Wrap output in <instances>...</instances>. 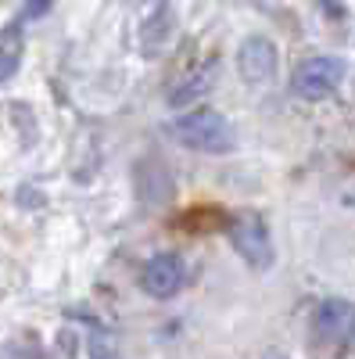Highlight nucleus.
<instances>
[{
  "label": "nucleus",
  "mask_w": 355,
  "mask_h": 359,
  "mask_svg": "<svg viewBox=\"0 0 355 359\" xmlns=\"http://www.w3.org/2000/svg\"><path fill=\"white\" fill-rule=\"evenodd\" d=\"M50 4H54V0H25L22 18H29V22H33V18H43V15L50 11Z\"/></svg>",
  "instance_id": "1a4fd4ad"
},
{
  "label": "nucleus",
  "mask_w": 355,
  "mask_h": 359,
  "mask_svg": "<svg viewBox=\"0 0 355 359\" xmlns=\"http://www.w3.org/2000/svg\"><path fill=\"white\" fill-rule=\"evenodd\" d=\"M212 72H216V62L209 57V62H204L194 76H187L180 86H172V90H169V101H172V104H194V101L204 94V90L212 86Z\"/></svg>",
  "instance_id": "6e6552de"
},
{
  "label": "nucleus",
  "mask_w": 355,
  "mask_h": 359,
  "mask_svg": "<svg viewBox=\"0 0 355 359\" xmlns=\"http://www.w3.org/2000/svg\"><path fill=\"white\" fill-rule=\"evenodd\" d=\"M133 184H137V198L144 208H165L176 194L172 187V172L165 169V162L151 158V155H144L133 169Z\"/></svg>",
  "instance_id": "423d86ee"
},
{
  "label": "nucleus",
  "mask_w": 355,
  "mask_h": 359,
  "mask_svg": "<svg viewBox=\"0 0 355 359\" xmlns=\"http://www.w3.org/2000/svg\"><path fill=\"white\" fill-rule=\"evenodd\" d=\"M155 25H158V11H155ZM162 33H165V36L172 33V11H169V8H162ZM151 40H155L151 33H144V43H147V47H151Z\"/></svg>",
  "instance_id": "9d476101"
},
{
  "label": "nucleus",
  "mask_w": 355,
  "mask_h": 359,
  "mask_svg": "<svg viewBox=\"0 0 355 359\" xmlns=\"http://www.w3.org/2000/svg\"><path fill=\"white\" fill-rule=\"evenodd\" d=\"M187 284V266L180 255H155V259H147L144 269H140V287L158 298V302H169V298H176L183 291Z\"/></svg>",
  "instance_id": "39448f33"
},
{
  "label": "nucleus",
  "mask_w": 355,
  "mask_h": 359,
  "mask_svg": "<svg viewBox=\"0 0 355 359\" xmlns=\"http://www.w3.org/2000/svg\"><path fill=\"white\" fill-rule=\"evenodd\" d=\"M169 133L180 140L183 147H190V151H201V155H226L233 151V126L230 118L212 111V108H194V111H183L180 118H172Z\"/></svg>",
  "instance_id": "f257e3e1"
},
{
  "label": "nucleus",
  "mask_w": 355,
  "mask_h": 359,
  "mask_svg": "<svg viewBox=\"0 0 355 359\" xmlns=\"http://www.w3.org/2000/svg\"><path fill=\"white\" fill-rule=\"evenodd\" d=\"M312 334L323 345H355V302L323 298L312 309Z\"/></svg>",
  "instance_id": "20e7f679"
},
{
  "label": "nucleus",
  "mask_w": 355,
  "mask_h": 359,
  "mask_svg": "<svg viewBox=\"0 0 355 359\" xmlns=\"http://www.w3.org/2000/svg\"><path fill=\"white\" fill-rule=\"evenodd\" d=\"M230 245L237 248V255H241L255 273H265V269L273 266V237H270V226H265V219L258 212H241L233 223H230Z\"/></svg>",
  "instance_id": "f03ea898"
},
{
  "label": "nucleus",
  "mask_w": 355,
  "mask_h": 359,
  "mask_svg": "<svg viewBox=\"0 0 355 359\" xmlns=\"http://www.w3.org/2000/svg\"><path fill=\"white\" fill-rule=\"evenodd\" d=\"M277 65H280L277 43L265 36H248L241 50H237V69H241L248 83H270L277 76Z\"/></svg>",
  "instance_id": "0eeeda50"
},
{
  "label": "nucleus",
  "mask_w": 355,
  "mask_h": 359,
  "mask_svg": "<svg viewBox=\"0 0 355 359\" xmlns=\"http://www.w3.org/2000/svg\"><path fill=\"white\" fill-rule=\"evenodd\" d=\"M344 79V62L341 57H327V54H316V57H305V62L294 69L291 76V90L305 101H323L330 97L334 90L341 86Z\"/></svg>",
  "instance_id": "7ed1b4c3"
}]
</instances>
